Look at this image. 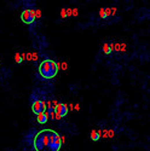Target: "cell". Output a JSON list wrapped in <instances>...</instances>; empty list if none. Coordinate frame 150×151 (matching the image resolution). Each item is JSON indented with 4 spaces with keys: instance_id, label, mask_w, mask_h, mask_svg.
<instances>
[{
    "instance_id": "6da1fadb",
    "label": "cell",
    "mask_w": 150,
    "mask_h": 151,
    "mask_svg": "<svg viewBox=\"0 0 150 151\" xmlns=\"http://www.w3.org/2000/svg\"><path fill=\"white\" fill-rule=\"evenodd\" d=\"M33 145L35 151H59L63 144L57 132L52 129H44L35 135Z\"/></svg>"
},
{
    "instance_id": "52a82bcc",
    "label": "cell",
    "mask_w": 150,
    "mask_h": 151,
    "mask_svg": "<svg viewBox=\"0 0 150 151\" xmlns=\"http://www.w3.org/2000/svg\"><path fill=\"white\" fill-rule=\"evenodd\" d=\"M100 137H102V131L99 129V131H96V129H93V131L91 132V139L93 141H98L100 139Z\"/></svg>"
},
{
    "instance_id": "2e32d148",
    "label": "cell",
    "mask_w": 150,
    "mask_h": 151,
    "mask_svg": "<svg viewBox=\"0 0 150 151\" xmlns=\"http://www.w3.org/2000/svg\"><path fill=\"white\" fill-rule=\"evenodd\" d=\"M38 59V54H36V52H33L32 53V60H36Z\"/></svg>"
},
{
    "instance_id": "7a4b0ae2",
    "label": "cell",
    "mask_w": 150,
    "mask_h": 151,
    "mask_svg": "<svg viewBox=\"0 0 150 151\" xmlns=\"http://www.w3.org/2000/svg\"><path fill=\"white\" fill-rule=\"evenodd\" d=\"M61 64L52 59H45L39 65V74L46 80H51L56 78V75L59 70Z\"/></svg>"
},
{
    "instance_id": "3957f363",
    "label": "cell",
    "mask_w": 150,
    "mask_h": 151,
    "mask_svg": "<svg viewBox=\"0 0 150 151\" xmlns=\"http://www.w3.org/2000/svg\"><path fill=\"white\" fill-rule=\"evenodd\" d=\"M34 97H35V95H34ZM45 110H46V102L41 98H38V97L34 98V100L32 103V111L35 115H38V114L45 113Z\"/></svg>"
},
{
    "instance_id": "ba28073f",
    "label": "cell",
    "mask_w": 150,
    "mask_h": 151,
    "mask_svg": "<svg viewBox=\"0 0 150 151\" xmlns=\"http://www.w3.org/2000/svg\"><path fill=\"white\" fill-rule=\"evenodd\" d=\"M103 52H104L105 54H110V53L113 52L111 46L109 45V44H104V45H103Z\"/></svg>"
},
{
    "instance_id": "8992f818",
    "label": "cell",
    "mask_w": 150,
    "mask_h": 151,
    "mask_svg": "<svg viewBox=\"0 0 150 151\" xmlns=\"http://www.w3.org/2000/svg\"><path fill=\"white\" fill-rule=\"evenodd\" d=\"M36 121H38V123H40V125H44V123H46L47 121H49V119H47V115L45 113H41V114L36 115Z\"/></svg>"
},
{
    "instance_id": "7c38bea8",
    "label": "cell",
    "mask_w": 150,
    "mask_h": 151,
    "mask_svg": "<svg viewBox=\"0 0 150 151\" xmlns=\"http://www.w3.org/2000/svg\"><path fill=\"white\" fill-rule=\"evenodd\" d=\"M107 137H110V138H113V137H114V131H113V129H109V131H107Z\"/></svg>"
},
{
    "instance_id": "5bb4252c",
    "label": "cell",
    "mask_w": 150,
    "mask_h": 151,
    "mask_svg": "<svg viewBox=\"0 0 150 151\" xmlns=\"http://www.w3.org/2000/svg\"><path fill=\"white\" fill-rule=\"evenodd\" d=\"M61 17H62V18H65V17H67L65 9H62V11H61Z\"/></svg>"
},
{
    "instance_id": "9c48e42d",
    "label": "cell",
    "mask_w": 150,
    "mask_h": 151,
    "mask_svg": "<svg viewBox=\"0 0 150 151\" xmlns=\"http://www.w3.org/2000/svg\"><path fill=\"white\" fill-rule=\"evenodd\" d=\"M15 60H16L17 64H21L22 62H23V58H22V56H21V53H19V52H17L15 54Z\"/></svg>"
},
{
    "instance_id": "7402d4cb",
    "label": "cell",
    "mask_w": 150,
    "mask_h": 151,
    "mask_svg": "<svg viewBox=\"0 0 150 151\" xmlns=\"http://www.w3.org/2000/svg\"><path fill=\"white\" fill-rule=\"evenodd\" d=\"M74 109H75V110H80V105H79V104L74 105Z\"/></svg>"
},
{
    "instance_id": "ffe728a7",
    "label": "cell",
    "mask_w": 150,
    "mask_h": 151,
    "mask_svg": "<svg viewBox=\"0 0 150 151\" xmlns=\"http://www.w3.org/2000/svg\"><path fill=\"white\" fill-rule=\"evenodd\" d=\"M116 13V8H111V16H114Z\"/></svg>"
},
{
    "instance_id": "44dd1931",
    "label": "cell",
    "mask_w": 150,
    "mask_h": 151,
    "mask_svg": "<svg viewBox=\"0 0 150 151\" xmlns=\"http://www.w3.org/2000/svg\"><path fill=\"white\" fill-rule=\"evenodd\" d=\"M125 49H126V44H121V51H125Z\"/></svg>"
},
{
    "instance_id": "9a60e30c",
    "label": "cell",
    "mask_w": 150,
    "mask_h": 151,
    "mask_svg": "<svg viewBox=\"0 0 150 151\" xmlns=\"http://www.w3.org/2000/svg\"><path fill=\"white\" fill-rule=\"evenodd\" d=\"M41 17V12H40V10H35V18H40Z\"/></svg>"
},
{
    "instance_id": "277c9868",
    "label": "cell",
    "mask_w": 150,
    "mask_h": 151,
    "mask_svg": "<svg viewBox=\"0 0 150 151\" xmlns=\"http://www.w3.org/2000/svg\"><path fill=\"white\" fill-rule=\"evenodd\" d=\"M68 111H69L68 104H65V103H58L54 106V120H61V119L65 117Z\"/></svg>"
},
{
    "instance_id": "30bf717a",
    "label": "cell",
    "mask_w": 150,
    "mask_h": 151,
    "mask_svg": "<svg viewBox=\"0 0 150 151\" xmlns=\"http://www.w3.org/2000/svg\"><path fill=\"white\" fill-rule=\"evenodd\" d=\"M99 16H100V18H102V19H105V18H107L104 9H100V10H99Z\"/></svg>"
},
{
    "instance_id": "5b68a950",
    "label": "cell",
    "mask_w": 150,
    "mask_h": 151,
    "mask_svg": "<svg viewBox=\"0 0 150 151\" xmlns=\"http://www.w3.org/2000/svg\"><path fill=\"white\" fill-rule=\"evenodd\" d=\"M21 19L22 22L25 23V24H32L34 23V21H35V10H24L21 15Z\"/></svg>"
},
{
    "instance_id": "ac0fdd59",
    "label": "cell",
    "mask_w": 150,
    "mask_h": 151,
    "mask_svg": "<svg viewBox=\"0 0 150 151\" xmlns=\"http://www.w3.org/2000/svg\"><path fill=\"white\" fill-rule=\"evenodd\" d=\"M68 69V64L65 63V62H63L62 63V70H67Z\"/></svg>"
},
{
    "instance_id": "e0dca14e",
    "label": "cell",
    "mask_w": 150,
    "mask_h": 151,
    "mask_svg": "<svg viewBox=\"0 0 150 151\" xmlns=\"http://www.w3.org/2000/svg\"><path fill=\"white\" fill-rule=\"evenodd\" d=\"M25 59L27 60H32V53H25Z\"/></svg>"
},
{
    "instance_id": "8fae6325",
    "label": "cell",
    "mask_w": 150,
    "mask_h": 151,
    "mask_svg": "<svg viewBox=\"0 0 150 151\" xmlns=\"http://www.w3.org/2000/svg\"><path fill=\"white\" fill-rule=\"evenodd\" d=\"M104 11H105V16H107V17L111 16V9H110V8H107V9H104Z\"/></svg>"
},
{
    "instance_id": "d6986e66",
    "label": "cell",
    "mask_w": 150,
    "mask_h": 151,
    "mask_svg": "<svg viewBox=\"0 0 150 151\" xmlns=\"http://www.w3.org/2000/svg\"><path fill=\"white\" fill-rule=\"evenodd\" d=\"M65 12H67V17L72 16V9H65Z\"/></svg>"
},
{
    "instance_id": "4fadbf2b",
    "label": "cell",
    "mask_w": 150,
    "mask_h": 151,
    "mask_svg": "<svg viewBox=\"0 0 150 151\" xmlns=\"http://www.w3.org/2000/svg\"><path fill=\"white\" fill-rule=\"evenodd\" d=\"M78 15H79V11H78V9H73V10H72V16L76 17Z\"/></svg>"
}]
</instances>
